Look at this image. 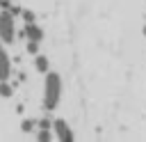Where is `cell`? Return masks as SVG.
<instances>
[{"instance_id": "obj_5", "label": "cell", "mask_w": 146, "mask_h": 142, "mask_svg": "<svg viewBox=\"0 0 146 142\" xmlns=\"http://www.w3.org/2000/svg\"><path fill=\"white\" fill-rule=\"evenodd\" d=\"M11 76H14V64L5 50V53H0V80H11Z\"/></svg>"}, {"instance_id": "obj_1", "label": "cell", "mask_w": 146, "mask_h": 142, "mask_svg": "<svg viewBox=\"0 0 146 142\" xmlns=\"http://www.w3.org/2000/svg\"><path fill=\"white\" fill-rule=\"evenodd\" d=\"M62 89H64L62 76H59L57 71H50V69H48V71L43 73V96H41V105H43L46 112L57 110V105H59V101H62Z\"/></svg>"}, {"instance_id": "obj_10", "label": "cell", "mask_w": 146, "mask_h": 142, "mask_svg": "<svg viewBox=\"0 0 146 142\" xmlns=\"http://www.w3.org/2000/svg\"><path fill=\"white\" fill-rule=\"evenodd\" d=\"M34 128H36V119H23L21 121V131L23 133H32Z\"/></svg>"}, {"instance_id": "obj_11", "label": "cell", "mask_w": 146, "mask_h": 142, "mask_svg": "<svg viewBox=\"0 0 146 142\" xmlns=\"http://www.w3.org/2000/svg\"><path fill=\"white\" fill-rule=\"evenodd\" d=\"M21 18H23V23H34L36 21V14L32 9H21Z\"/></svg>"}, {"instance_id": "obj_2", "label": "cell", "mask_w": 146, "mask_h": 142, "mask_svg": "<svg viewBox=\"0 0 146 142\" xmlns=\"http://www.w3.org/2000/svg\"><path fill=\"white\" fill-rule=\"evenodd\" d=\"M0 41L5 46H11L16 41V25L9 9H0Z\"/></svg>"}, {"instance_id": "obj_9", "label": "cell", "mask_w": 146, "mask_h": 142, "mask_svg": "<svg viewBox=\"0 0 146 142\" xmlns=\"http://www.w3.org/2000/svg\"><path fill=\"white\" fill-rule=\"evenodd\" d=\"M39 44H41V41L25 39V53H27V55H36V53H39Z\"/></svg>"}, {"instance_id": "obj_6", "label": "cell", "mask_w": 146, "mask_h": 142, "mask_svg": "<svg viewBox=\"0 0 146 142\" xmlns=\"http://www.w3.org/2000/svg\"><path fill=\"white\" fill-rule=\"evenodd\" d=\"M48 69H50V60H48L43 53H36V55H34V71L46 73Z\"/></svg>"}, {"instance_id": "obj_3", "label": "cell", "mask_w": 146, "mask_h": 142, "mask_svg": "<svg viewBox=\"0 0 146 142\" xmlns=\"http://www.w3.org/2000/svg\"><path fill=\"white\" fill-rule=\"evenodd\" d=\"M16 37H18V39L43 41V39H46V32H43V27H41V25H36V21H34V23H25L21 30H16Z\"/></svg>"}, {"instance_id": "obj_14", "label": "cell", "mask_w": 146, "mask_h": 142, "mask_svg": "<svg viewBox=\"0 0 146 142\" xmlns=\"http://www.w3.org/2000/svg\"><path fill=\"white\" fill-rule=\"evenodd\" d=\"M141 32H144V37H146V25H144V27H141Z\"/></svg>"}, {"instance_id": "obj_8", "label": "cell", "mask_w": 146, "mask_h": 142, "mask_svg": "<svg viewBox=\"0 0 146 142\" xmlns=\"http://www.w3.org/2000/svg\"><path fill=\"white\" fill-rule=\"evenodd\" d=\"M36 140L39 142H50V140H55V135L50 133V128H39L36 131Z\"/></svg>"}, {"instance_id": "obj_15", "label": "cell", "mask_w": 146, "mask_h": 142, "mask_svg": "<svg viewBox=\"0 0 146 142\" xmlns=\"http://www.w3.org/2000/svg\"><path fill=\"white\" fill-rule=\"evenodd\" d=\"M144 16H146V14H144Z\"/></svg>"}, {"instance_id": "obj_13", "label": "cell", "mask_w": 146, "mask_h": 142, "mask_svg": "<svg viewBox=\"0 0 146 142\" xmlns=\"http://www.w3.org/2000/svg\"><path fill=\"white\" fill-rule=\"evenodd\" d=\"M11 7V0H0V9H9Z\"/></svg>"}, {"instance_id": "obj_7", "label": "cell", "mask_w": 146, "mask_h": 142, "mask_svg": "<svg viewBox=\"0 0 146 142\" xmlns=\"http://www.w3.org/2000/svg\"><path fill=\"white\" fill-rule=\"evenodd\" d=\"M0 96L2 98H11L14 96V82L11 80H0Z\"/></svg>"}, {"instance_id": "obj_12", "label": "cell", "mask_w": 146, "mask_h": 142, "mask_svg": "<svg viewBox=\"0 0 146 142\" xmlns=\"http://www.w3.org/2000/svg\"><path fill=\"white\" fill-rule=\"evenodd\" d=\"M50 126H52V119H48V117H43V119L36 121V128H50Z\"/></svg>"}, {"instance_id": "obj_4", "label": "cell", "mask_w": 146, "mask_h": 142, "mask_svg": "<svg viewBox=\"0 0 146 142\" xmlns=\"http://www.w3.org/2000/svg\"><path fill=\"white\" fill-rule=\"evenodd\" d=\"M50 128L55 131V140H59V142H73V140H75L71 126H68L64 119H52V126H50Z\"/></svg>"}]
</instances>
